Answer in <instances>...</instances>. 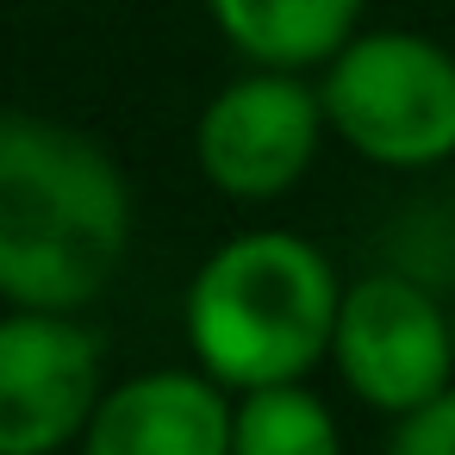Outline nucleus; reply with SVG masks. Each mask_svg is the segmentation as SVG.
I'll return each instance as SVG.
<instances>
[{
    "mask_svg": "<svg viewBox=\"0 0 455 455\" xmlns=\"http://www.w3.org/2000/svg\"><path fill=\"white\" fill-rule=\"evenodd\" d=\"M337 268L293 231H243L219 243L188 281V349L231 393L306 380L337 337Z\"/></svg>",
    "mask_w": 455,
    "mask_h": 455,
    "instance_id": "obj_2",
    "label": "nucleus"
},
{
    "mask_svg": "<svg viewBox=\"0 0 455 455\" xmlns=\"http://www.w3.org/2000/svg\"><path fill=\"white\" fill-rule=\"evenodd\" d=\"M324 125H331L324 94H312L299 69L256 63L250 76L225 82L206 100L194 125V163L231 200H275L299 188V175L318 156Z\"/></svg>",
    "mask_w": 455,
    "mask_h": 455,
    "instance_id": "obj_4",
    "label": "nucleus"
},
{
    "mask_svg": "<svg viewBox=\"0 0 455 455\" xmlns=\"http://www.w3.org/2000/svg\"><path fill=\"white\" fill-rule=\"evenodd\" d=\"M324 119L374 169L455 156V57L418 32H355L324 63Z\"/></svg>",
    "mask_w": 455,
    "mask_h": 455,
    "instance_id": "obj_3",
    "label": "nucleus"
},
{
    "mask_svg": "<svg viewBox=\"0 0 455 455\" xmlns=\"http://www.w3.org/2000/svg\"><path fill=\"white\" fill-rule=\"evenodd\" d=\"M231 449H243V455H331L337 418L306 380H268V387L237 393Z\"/></svg>",
    "mask_w": 455,
    "mask_h": 455,
    "instance_id": "obj_9",
    "label": "nucleus"
},
{
    "mask_svg": "<svg viewBox=\"0 0 455 455\" xmlns=\"http://www.w3.org/2000/svg\"><path fill=\"white\" fill-rule=\"evenodd\" d=\"M393 449L399 455H455V380L393 418Z\"/></svg>",
    "mask_w": 455,
    "mask_h": 455,
    "instance_id": "obj_10",
    "label": "nucleus"
},
{
    "mask_svg": "<svg viewBox=\"0 0 455 455\" xmlns=\"http://www.w3.org/2000/svg\"><path fill=\"white\" fill-rule=\"evenodd\" d=\"M100 405V343L76 312L20 306L0 318V455H57Z\"/></svg>",
    "mask_w": 455,
    "mask_h": 455,
    "instance_id": "obj_6",
    "label": "nucleus"
},
{
    "mask_svg": "<svg viewBox=\"0 0 455 455\" xmlns=\"http://www.w3.org/2000/svg\"><path fill=\"white\" fill-rule=\"evenodd\" d=\"M225 44L268 69L331 63L362 20V0H206Z\"/></svg>",
    "mask_w": 455,
    "mask_h": 455,
    "instance_id": "obj_8",
    "label": "nucleus"
},
{
    "mask_svg": "<svg viewBox=\"0 0 455 455\" xmlns=\"http://www.w3.org/2000/svg\"><path fill=\"white\" fill-rule=\"evenodd\" d=\"M331 362L343 387L399 418L455 380V318L405 275H368L343 287Z\"/></svg>",
    "mask_w": 455,
    "mask_h": 455,
    "instance_id": "obj_5",
    "label": "nucleus"
},
{
    "mask_svg": "<svg viewBox=\"0 0 455 455\" xmlns=\"http://www.w3.org/2000/svg\"><path fill=\"white\" fill-rule=\"evenodd\" d=\"M132 250V181L76 125L0 113V299L82 312Z\"/></svg>",
    "mask_w": 455,
    "mask_h": 455,
    "instance_id": "obj_1",
    "label": "nucleus"
},
{
    "mask_svg": "<svg viewBox=\"0 0 455 455\" xmlns=\"http://www.w3.org/2000/svg\"><path fill=\"white\" fill-rule=\"evenodd\" d=\"M237 405L225 380H212L206 368H156L100 393L82 443L94 455H225Z\"/></svg>",
    "mask_w": 455,
    "mask_h": 455,
    "instance_id": "obj_7",
    "label": "nucleus"
}]
</instances>
